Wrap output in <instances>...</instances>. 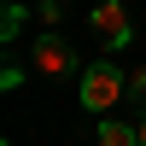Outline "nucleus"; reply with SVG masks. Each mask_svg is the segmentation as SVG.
<instances>
[{
  "label": "nucleus",
  "instance_id": "nucleus-1",
  "mask_svg": "<svg viewBox=\"0 0 146 146\" xmlns=\"http://www.w3.org/2000/svg\"><path fill=\"white\" fill-rule=\"evenodd\" d=\"M123 88H129V76L111 64V58H94V64H82V105H88L94 117H105L117 100H123Z\"/></svg>",
  "mask_w": 146,
  "mask_h": 146
},
{
  "label": "nucleus",
  "instance_id": "nucleus-2",
  "mask_svg": "<svg viewBox=\"0 0 146 146\" xmlns=\"http://www.w3.org/2000/svg\"><path fill=\"white\" fill-rule=\"evenodd\" d=\"M35 70H41V76H70V70H76V47L58 29H41L35 35Z\"/></svg>",
  "mask_w": 146,
  "mask_h": 146
},
{
  "label": "nucleus",
  "instance_id": "nucleus-3",
  "mask_svg": "<svg viewBox=\"0 0 146 146\" xmlns=\"http://www.w3.org/2000/svg\"><path fill=\"white\" fill-rule=\"evenodd\" d=\"M94 35H100L105 47H129V35H135V23H129V6L123 0H100V6H94Z\"/></svg>",
  "mask_w": 146,
  "mask_h": 146
},
{
  "label": "nucleus",
  "instance_id": "nucleus-4",
  "mask_svg": "<svg viewBox=\"0 0 146 146\" xmlns=\"http://www.w3.org/2000/svg\"><path fill=\"white\" fill-rule=\"evenodd\" d=\"M100 146H140V129H129L123 117H100Z\"/></svg>",
  "mask_w": 146,
  "mask_h": 146
},
{
  "label": "nucleus",
  "instance_id": "nucleus-5",
  "mask_svg": "<svg viewBox=\"0 0 146 146\" xmlns=\"http://www.w3.org/2000/svg\"><path fill=\"white\" fill-rule=\"evenodd\" d=\"M18 23H23V6H6V23H0V35L12 41V35H18Z\"/></svg>",
  "mask_w": 146,
  "mask_h": 146
},
{
  "label": "nucleus",
  "instance_id": "nucleus-6",
  "mask_svg": "<svg viewBox=\"0 0 146 146\" xmlns=\"http://www.w3.org/2000/svg\"><path fill=\"white\" fill-rule=\"evenodd\" d=\"M129 94H146V64H140V70H129Z\"/></svg>",
  "mask_w": 146,
  "mask_h": 146
},
{
  "label": "nucleus",
  "instance_id": "nucleus-7",
  "mask_svg": "<svg viewBox=\"0 0 146 146\" xmlns=\"http://www.w3.org/2000/svg\"><path fill=\"white\" fill-rule=\"evenodd\" d=\"M135 129H140V146H146V117H140V123H135Z\"/></svg>",
  "mask_w": 146,
  "mask_h": 146
}]
</instances>
